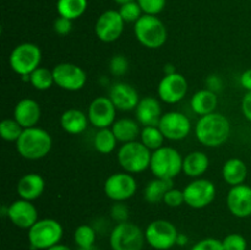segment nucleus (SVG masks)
Listing matches in <instances>:
<instances>
[{"label": "nucleus", "mask_w": 251, "mask_h": 250, "mask_svg": "<svg viewBox=\"0 0 251 250\" xmlns=\"http://www.w3.org/2000/svg\"><path fill=\"white\" fill-rule=\"evenodd\" d=\"M195 136L206 147L222 146L230 136L229 120L217 112L200 117L196 123Z\"/></svg>", "instance_id": "nucleus-1"}, {"label": "nucleus", "mask_w": 251, "mask_h": 250, "mask_svg": "<svg viewBox=\"0 0 251 250\" xmlns=\"http://www.w3.org/2000/svg\"><path fill=\"white\" fill-rule=\"evenodd\" d=\"M15 145L17 153L22 158L37 161L48 156L53 147V139L47 130L33 126L24 129Z\"/></svg>", "instance_id": "nucleus-2"}, {"label": "nucleus", "mask_w": 251, "mask_h": 250, "mask_svg": "<svg viewBox=\"0 0 251 250\" xmlns=\"http://www.w3.org/2000/svg\"><path fill=\"white\" fill-rule=\"evenodd\" d=\"M134 32L139 43L149 49L161 48L168 38L167 27L156 15H142L135 22Z\"/></svg>", "instance_id": "nucleus-3"}, {"label": "nucleus", "mask_w": 251, "mask_h": 250, "mask_svg": "<svg viewBox=\"0 0 251 250\" xmlns=\"http://www.w3.org/2000/svg\"><path fill=\"white\" fill-rule=\"evenodd\" d=\"M183 159L180 152L176 149L162 146L152 152L150 169L154 178L173 180L180 172H183Z\"/></svg>", "instance_id": "nucleus-4"}, {"label": "nucleus", "mask_w": 251, "mask_h": 250, "mask_svg": "<svg viewBox=\"0 0 251 250\" xmlns=\"http://www.w3.org/2000/svg\"><path fill=\"white\" fill-rule=\"evenodd\" d=\"M151 150L147 149L141 141H131L123 144L118 150L117 159L125 172L130 174L142 173L150 168Z\"/></svg>", "instance_id": "nucleus-5"}, {"label": "nucleus", "mask_w": 251, "mask_h": 250, "mask_svg": "<svg viewBox=\"0 0 251 250\" xmlns=\"http://www.w3.org/2000/svg\"><path fill=\"white\" fill-rule=\"evenodd\" d=\"M63 235V225L59 221L54 218H42L28 229V242L33 249L47 250L59 244Z\"/></svg>", "instance_id": "nucleus-6"}, {"label": "nucleus", "mask_w": 251, "mask_h": 250, "mask_svg": "<svg viewBox=\"0 0 251 250\" xmlns=\"http://www.w3.org/2000/svg\"><path fill=\"white\" fill-rule=\"evenodd\" d=\"M41 48L31 42L17 44L9 56L10 68L20 76L31 75L37 68L41 66Z\"/></svg>", "instance_id": "nucleus-7"}, {"label": "nucleus", "mask_w": 251, "mask_h": 250, "mask_svg": "<svg viewBox=\"0 0 251 250\" xmlns=\"http://www.w3.org/2000/svg\"><path fill=\"white\" fill-rule=\"evenodd\" d=\"M145 243V232L129 221L117 223L110 230L109 244L112 250H142Z\"/></svg>", "instance_id": "nucleus-8"}, {"label": "nucleus", "mask_w": 251, "mask_h": 250, "mask_svg": "<svg viewBox=\"0 0 251 250\" xmlns=\"http://www.w3.org/2000/svg\"><path fill=\"white\" fill-rule=\"evenodd\" d=\"M179 232L167 220H154L145 229V238L150 247L156 250H169L176 245Z\"/></svg>", "instance_id": "nucleus-9"}, {"label": "nucleus", "mask_w": 251, "mask_h": 250, "mask_svg": "<svg viewBox=\"0 0 251 250\" xmlns=\"http://www.w3.org/2000/svg\"><path fill=\"white\" fill-rule=\"evenodd\" d=\"M104 194L115 202H124L136 194L137 183L134 175L127 172H119L108 176L104 181Z\"/></svg>", "instance_id": "nucleus-10"}, {"label": "nucleus", "mask_w": 251, "mask_h": 250, "mask_svg": "<svg viewBox=\"0 0 251 250\" xmlns=\"http://www.w3.org/2000/svg\"><path fill=\"white\" fill-rule=\"evenodd\" d=\"M54 83L65 91H80L87 82V74L81 66L73 63H60L53 69Z\"/></svg>", "instance_id": "nucleus-11"}, {"label": "nucleus", "mask_w": 251, "mask_h": 250, "mask_svg": "<svg viewBox=\"0 0 251 250\" xmlns=\"http://www.w3.org/2000/svg\"><path fill=\"white\" fill-rule=\"evenodd\" d=\"M185 203L191 208L207 207L216 199V185L208 179L198 178L184 188Z\"/></svg>", "instance_id": "nucleus-12"}, {"label": "nucleus", "mask_w": 251, "mask_h": 250, "mask_svg": "<svg viewBox=\"0 0 251 250\" xmlns=\"http://www.w3.org/2000/svg\"><path fill=\"white\" fill-rule=\"evenodd\" d=\"M158 127L167 140L180 141L190 134L191 122L184 113L172 110L163 113L158 123Z\"/></svg>", "instance_id": "nucleus-13"}, {"label": "nucleus", "mask_w": 251, "mask_h": 250, "mask_svg": "<svg viewBox=\"0 0 251 250\" xmlns=\"http://www.w3.org/2000/svg\"><path fill=\"white\" fill-rule=\"evenodd\" d=\"M188 81L185 76L179 73L164 75L157 87V93L162 102L167 104H176L184 100L188 93Z\"/></svg>", "instance_id": "nucleus-14"}, {"label": "nucleus", "mask_w": 251, "mask_h": 250, "mask_svg": "<svg viewBox=\"0 0 251 250\" xmlns=\"http://www.w3.org/2000/svg\"><path fill=\"white\" fill-rule=\"evenodd\" d=\"M125 21L118 10H107L97 19L95 25V33L100 41L112 43L120 38L124 31Z\"/></svg>", "instance_id": "nucleus-15"}, {"label": "nucleus", "mask_w": 251, "mask_h": 250, "mask_svg": "<svg viewBox=\"0 0 251 250\" xmlns=\"http://www.w3.org/2000/svg\"><path fill=\"white\" fill-rule=\"evenodd\" d=\"M117 110L109 97L107 96L96 97L88 105L87 115L90 124L97 129L112 127L115 122Z\"/></svg>", "instance_id": "nucleus-16"}, {"label": "nucleus", "mask_w": 251, "mask_h": 250, "mask_svg": "<svg viewBox=\"0 0 251 250\" xmlns=\"http://www.w3.org/2000/svg\"><path fill=\"white\" fill-rule=\"evenodd\" d=\"M6 216L12 225L21 229H29L39 220L36 206L32 201L24 199L10 203L6 208Z\"/></svg>", "instance_id": "nucleus-17"}, {"label": "nucleus", "mask_w": 251, "mask_h": 250, "mask_svg": "<svg viewBox=\"0 0 251 250\" xmlns=\"http://www.w3.org/2000/svg\"><path fill=\"white\" fill-rule=\"evenodd\" d=\"M227 207L234 217L247 218L251 216V186L240 184L230 186L227 194Z\"/></svg>", "instance_id": "nucleus-18"}, {"label": "nucleus", "mask_w": 251, "mask_h": 250, "mask_svg": "<svg viewBox=\"0 0 251 250\" xmlns=\"http://www.w3.org/2000/svg\"><path fill=\"white\" fill-rule=\"evenodd\" d=\"M110 100L118 110L127 112V110L136 109L140 102V96L136 88L126 82H117L110 87L109 96Z\"/></svg>", "instance_id": "nucleus-19"}, {"label": "nucleus", "mask_w": 251, "mask_h": 250, "mask_svg": "<svg viewBox=\"0 0 251 250\" xmlns=\"http://www.w3.org/2000/svg\"><path fill=\"white\" fill-rule=\"evenodd\" d=\"M135 115L139 124L142 126H158L159 120L163 115L161 103L157 98L151 96L141 98L135 109Z\"/></svg>", "instance_id": "nucleus-20"}, {"label": "nucleus", "mask_w": 251, "mask_h": 250, "mask_svg": "<svg viewBox=\"0 0 251 250\" xmlns=\"http://www.w3.org/2000/svg\"><path fill=\"white\" fill-rule=\"evenodd\" d=\"M42 110L38 102L32 98H24L19 100L14 108V119L24 129L37 126L41 120Z\"/></svg>", "instance_id": "nucleus-21"}, {"label": "nucleus", "mask_w": 251, "mask_h": 250, "mask_svg": "<svg viewBox=\"0 0 251 250\" xmlns=\"http://www.w3.org/2000/svg\"><path fill=\"white\" fill-rule=\"evenodd\" d=\"M46 189V181L38 173H27L17 181L16 191L20 199L33 201L41 198Z\"/></svg>", "instance_id": "nucleus-22"}, {"label": "nucleus", "mask_w": 251, "mask_h": 250, "mask_svg": "<svg viewBox=\"0 0 251 250\" xmlns=\"http://www.w3.org/2000/svg\"><path fill=\"white\" fill-rule=\"evenodd\" d=\"M88 124H90L88 115L76 108H70V109L65 110L60 117L61 129L69 135L82 134L87 129Z\"/></svg>", "instance_id": "nucleus-23"}, {"label": "nucleus", "mask_w": 251, "mask_h": 250, "mask_svg": "<svg viewBox=\"0 0 251 250\" xmlns=\"http://www.w3.org/2000/svg\"><path fill=\"white\" fill-rule=\"evenodd\" d=\"M218 105L217 93L208 88L199 90L193 95L190 100V107L195 114L203 117V115L211 114L216 112V108Z\"/></svg>", "instance_id": "nucleus-24"}, {"label": "nucleus", "mask_w": 251, "mask_h": 250, "mask_svg": "<svg viewBox=\"0 0 251 250\" xmlns=\"http://www.w3.org/2000/svg\"><path fill=\"white\" fill-rule=\"evenodd\" d=\"M210 167V159L202 151H193L183 159V172L190 178H200Z\"/></svg>", "instance_id": "nucleus-25"}, {"label": "nucleus", "mask_w": 251, "mask_h": 250, "mask_svg": "<svg viewBox=\"0 0 251 250\" xmlns=\"http://www.w3.org/2000/svg\"><path fill=\"white\" fill-rule=\"evenodd\" d=\"M223 180L230 186L244 184L248 176V167L240 158H230L222 167Z\"/></svg>", "instance_id": "nucleus-26"}, {"label": "nucleus", "mask_w": 251, "mask_h": 250, "mask_svg": "<svg viewBox=\"0 0 251 250\" xmlns=\"http://www.w3.org/2000/svg\"><path fill=\"white\" fill-rule=\"evenodd\" d=\"M112 130L118 141L122 144L136 141V139L141 134L139 122L131 118H120L115 120L114 124L112 125Z\"/></svg>", "instance_id": "nucleus-27"}, {"label": "nucleus", "mask_w": 251, "mask_h": 250, "mask_svg": "<svg viewBox=\"0 0 251 250\" xmlns=\"http://www.w3.org/2000/svg\"><path fill=\"white\" fill-rule=\"evenodd\" d=\"M173 188V180L169 179L154 178L153 180L150 181L144 190V199L146 202L151 205H157L162 202L167 191Z\"/></svg>", "instance_id": "nucleus-28"}, {"label": "nucleus", "mask_w": 251, "mask_h": 250, "mask_svg": "<svg viewBox=\"0 0 251 250\" xmlns=\"http://www.w3.org/2000/svg\"><path fill=\"white\" fill-rule=\"evenodd\" d=\"M87 5V0H58L56 10L59 12V16L66 17L73 21L85 14Z\"/></svg>", "instance_id": "nucleus-29"}, {"label": "nucleus", "mask_w": 251, "mask_h": 250, "mask_svg": "<svg viewBox=\"0 0 251 250\" xmlns=\"http://www.w3.org/2000/svg\"><path fill=\"white\" fill-rule=\"evenodd\" d=\"M118 140L113 132L112 127H105V129H98L93 137V147L97 152L102 154H109L115 150L118 144Z\"/></svg>", "instance_id": "nucleus-30"}, {"label": "nucleus", "mask_w": 251, "mask_h": 250, "mask_svg": "<svg viewBox=\"0 0 251 250\" xmlns=\"http://www.w3.org/2000/svg\"><path fill=\"white\" fill-rule=\"evenodd\" d=\"M29 83L38 91L49 90L51 86L55 85L53 70H49L48 68H44V66H39L29 75Z\"/></svg>", "instance_id": "nucleus-31"}, {"label": "nucleus", "mask_w": 251, "mask_h": 250, "mask_svg": "<svg viewBox=\"0 0 251 250\" xmlns=\"http://www.w3.org/2000/svg\"><path fill=\"white\" fill-rule=\"evenodd\" d=\"M164 140H166V137L162 134L158 126H144L141 129L140 141L151 151L158 150L159 147L163 146Z\"/></svg>", "instance_id": "nucleus-32"}, {"label": "nucleus", "mask_w": 251, "mask_h": 250, "mask_svg": "<svg viewBox=\"0 0 251 250\" xmlns=\"http://www.w3.org/2000/svg\"><path fill=\"white\" fill-rule=\"evenodd\" d=\"M97 238V230L90 225H81L74 232V242L77 248L93 247Z\"/></svg>", "instance_id": "nucleus-33"}, {"label": "nucleus", "mask_w": 251, "mask_h": 250, "mask_svg": "<svg viewBox=\"0 0 251 250\" xmlns=\"http://www.w3.org/2000/svg\"><path fill=\"white\" fill-rule=\"evenodd\" d=\"M24 127L12 118V119H4L0 123V136L7 142H16L21 136Z\"/></svg>", "instance_id": "nucleus-34"}, {"label": "nucleus", "mask_w": 251, "mask_h": 250, "mask_svg": "<svg viewBox=\"0 0 251 250\" xmlns=\"http://www.w3.org/2000/svg\"><path fill=\"white\" fill-rule=\"evenodd\" d=\"M118 11L122 15L123 20L125 22H134L135 24L142 16V10L140 5L137 4V1H131L127 2V4L120 5Z\"/></svg>", "instance_id": "nucleus-35"}, {"label": "nucleus", "mask_w": 251, "mask_h": 250, "mask_svg": "<svg viewBox=\"0 0 251 250\" xmlns=\"http://www.w3.org/2000/svg\"><path fill=\"white\" fill-rule=\"evenodd\" d=\"M225 250H247V239L239 233H230L222 239Z\"/></svg>", "instance_id": "nucleus-36"}, {"label": "nucleus", "mask_w": 251, "mask_h": 250, "mask_svg": "<svg viewBox=\"0 0 251 250\" xmlns=\"http://www.w3.org/2000/svg\"><path fill=\"white\" fill-rule=\"evenodd\" d=\"M142 12L146 15H158L166 7L167 0H136Z\"/></svg>", "instance_id": "nucleus-37"}, {"label": "nucleus", "mask_w": 251, "mask_h": 250, "mask_svg": "<svg viewBox=\"0 0 251 250\" xmlns=\"http://www.w3.org/2000/svg\"><path fill=\"white\" fill-rule=\"evenodd\" d=\"M109 70L114 76H124L129 70V60L124 55H114L109 61Z\"/></svg>", "instance_id": "nucleus-38"}, {"label": "nucleus", "mask_w": 251, "mask_h": 250, "mask_svg": "<svg viewBox=\"0 0 251 250\" xmlns=\"http://www.w3.org/2000/svg\"><path fill=\"white\" fill-rule=\"evenodd\" d=\"M163 202L166 203L167 206H169V207H179V206H181L183 203H185L183 190L172 188L171 190L167 191V194L164 195Z\"/></svg>", "instance_id": "nucleus-39"}, {"label": "nucleus", "mask_w": 251, "mask_h": 250, "mask_svg": "<svg viewBox=\"0 0 251 250\" xmlns=\"http://www.w3.org/2000/svg\"><path fill=\"white\" fill-rule=\"evenodd\" d=\"M110 217L117 223L126 222L129 218V207L124 202H115L110 208Z\"/></svg>", "instance_id": "nucleus-40"}, {"label": "nucleus", "mask_w": 251, "mask_h": 250, "mask_svg": "<svg viewBox=\"0 0 251 250\" xmlns=\"http://www.w3.org/2000/svg\"><path fill=\"white\" fill-rule=\"evenodd\" d=\"M190 250H225L222 245V240L216 238H205L199 240L196 244L193 245Z\"/></svg>", "instance_id": "nucleus-41"}, {"label": "nucleus", "mask_w": 251, "mask_h": 250, "mask_svg": "<svg viewBox=\"0 0 251 250\" xmlns=\"http://www.w3.org/2000/svg\"><path fill=\"white\" fill-rule=\"evenodd\" d=\"M53 27L56 34H59V36H66V34L70 33L71 29H73V21L66 19V17L59 16L58 19H55V21H54Z\"/></svg>", "instance_id": "nucleus-42"}, {"label": "nucleus", "mask_w": 251, "mask_h": 250, "mask_svg": "<svg viewBox=\"0 0 251 250\" xmlns=\"http://www.w3.org/2000/svg\"><path fill=\"white\" fill-rule=\"evenodd\" d=\"M206 85H207V87L206 88L213 91L215 93H218L223 88V81L220 76L211 75L208 76L207 80H206Z\"/></svg>", "instance_id": "nucleus-43"}, {"label": "nucleus", "mask_w": 251, "mask_h": 250, "mask_svg": "<svg viewBox=\"0 0 251 250\" xmlns=\"http://www.w3.org/2000/svg\"><path fill=\"white\" fill-rule=\"evenodd\" d=\"M242 113L245 119L251 123V91L247 92L242 100Z\"/></svg>", "instance_id": "nucleus-44"}, {"label": "nucleus", "mask_w": 251, "mask_h": 250, "mask_svg": "<svg viewBox=\"0 0 251 250\" xmlns=\"http://www.w3.org/2000/svg\"><path fill=\"white\" fill-rule=\"evenodd\" d=\"M240 85L244 90H247V92L251 91V69H248L240 76Z\"/></svg>", "instance_id": "nucleus-45"}, {"label": "nucleus", "mask_w": 251, "mask_h": 250, "mask_svg": "<svg viewBox=\"0 0 251 250\" xmlns=\"http://www.w3.org/2000/svg\"><path fill=\"white\" fill-rule=\"evenodd\" d=\"M163 71H164V75H171V74L176 73V68H174L172 64H166V65H164V68H163Z\"/></svg>", "instance_id": "nucleus-46"}, {"label": "nucleus", "mask_w": 251, "mask_h": 250, "mask_svg": "<svg viewBox=\"0 0 251 250\" xmlns=\"http://www.w3.org/2000/svg\"><path fill=\"white\" fill-rule=\"evenodd\" d=\"M186 243H188V237L184 234H181V233H179L178 240H176V245H180V247H183V245H185Z\"/></svg>", "instance_id": "nucleus-47"}, {"label": "nucleus", "mask_w": 251, "mask_h": 250, "mask_svg": "<svg viewBox=\"0 0 251 250\" xmlns=\"http://www.w3.org/2000/svg\"><path fill=\"white\" fill-rule=\"evenodd\" d=\"M47 250H73V249H71V248H69L68 245L59 243V244L54 245V247L49 248V249H47Z\"/></svg>", "instance_id": "nucleus-48"}, {"label": "nucleus", "mask_w": 251, "mask_h": 250, "mask_svg": "<svg viewBox=\"0 0 251 250\" xmlns=\"http://www.w3.org/2000/svg\"><path fill=\"white\" fill-rule=\"evenodd\" d=\"M117 4L119 5H124V4H127V2H131V1H136V0H114Z\"/></svg>", "instance_id": "nucleus-49"}, {"label": "nucleus", "mask_w": 251, "mask_h": 250, "mask_svg": "<svg viewBox=\"0 0 251 250\" xmlns=\"http://www.w3.org/2000/svg\"><path fill=\"white\" fill-rule=\"evenodd\" d=\"M77 250H100V249L96 247V245H93V247H90V248H77Z\"/></svg>", "instance_id": "nucleus-50"}]
</instances>
